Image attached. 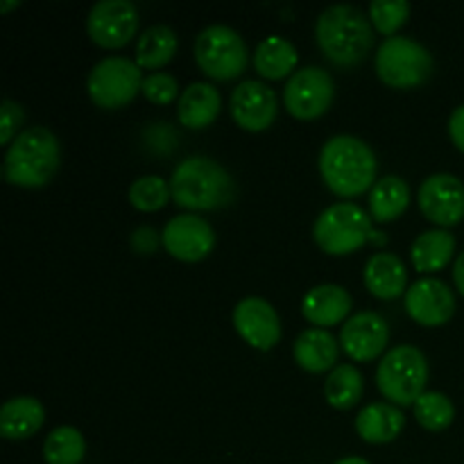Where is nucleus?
I'll return each instance as SVG.
<instances>
[{
    "label": "nucleus",
    "mask_w": 464,
    "mask_h": 464,
    "mask_svg": "<svg viewBox=\"0 0 464 464\" xmlns=\"http://www.w3.org/2000/svg\"><path fill=\"white\" fill-rule=\"evenodd\" d=\"M315 36L322 54L338 68L358 66L374 45L372 21L353 5L324 9L317 18Z\"/></svg>",
    "instance_id": "1"
},
{
    "label": "nucleus",
    "mask_w": 464,
    "mask_h": 464,
    "mask_svg": "<svg viewBox=\"0 0 464 464\" xmlns=\"http://www.w3.org/2000/svg\"><path fill=\"white\" fill-rule=\"evenodd\" d=\"M376 154L365 140L340 134L320 152V175L338 198H358L376 184Z\"/></svg>",
    "instance_id": "2"
},
{
    "label": "nucleus",
    "mask_w": 464,
    "mask_h": 464,
    "mask_svg": "<svg viewBox=\"0 0 464 464\" xmlns=\"http://www.w3.org/2000/svg\"><path fill=\"white\" fill-rule=\"evenodd\" d=\"M170 195L181 208L213 211L231 204L236 186L229 172L213 159L188 157L172 172Z\"/></svg>",
    "instance_id": "3"
},
{
    "label": "nucleus",
    "mask_w": 464,
    "mask_h": 464,
    "mask_svg": "<svg viewBox=\"0 0 464 464\" xmlns=\"http://www.w3.org/2000/svg\"><path fill=\"white\" fill-rule=\"evenodd\" d=\"M62 148L48 127H27L5 154V179L21 188H41L59 170Z\"/></svg>",
    "instance_id": "4"
},
{
    "label": "nucleus",
    "mask_w": 464,
    "mask_h": 464,
    "mask_svg": "<svg viewBox=\"0 0 464 464\" xmlns=\"http://www.w3.org/2000/svg\"><path fill=\"white\" fill-rule=\"evenodd\" d=\"M429 383V362L417 347L401 344L390 349L376 370L381 394L394 406H415Z\"/></svg>",
    "instance_id": "5"
},
{
    "label": "nucleus",
    "mask_w": 464,
    "mask_h": 464,
    "mask_svg": "<svg viewBox=\"0 0 464 464\" xmlns=\"http://www.w3.org/2000/svg\"><path fill=\"white\" fill-rule=\"evenodd\" d=\"M376 75L392 89H417L435 71L433 54L408 36H390L376 53Z\"/></svg>",
    "instance_id": "6"
},
{
    "label": "nucleus",
    "mask_w": 464,
    "mask_h": 464,
    "mask_svg": "<svg viewBox=\"0 0 464 464\" xmlns=\"http://www.w3.org/2000/svg\"><path fill=\"white\" fill-rule=\"evenodd\" d=\"M372 218L352 202L324 208L313 227L315 243L331 256H349L372 238Z\"/></svg>",
    "instance_id": "7"
},
{
    "label": "nucleus",
    "mask_w": 464,
    "mask_h": 464,
    "mask_svg": "<svg viewBox=\"0 0 464 464\" xmlns=\"http://www.w3.org/2000/svg\"><path fill=\"white\" fill-rule=\"evenodd\" d=\"M195 62L211 80L229 82L243 75L249 53L238 32L227 25H211L195 39Z\"/></svg>",
    "instance_id": "8"
},
{
    "label": "nucleus",
    "mask_w": 464,
    "mask_h": 464,
    "mask_svg": "<svg viewBox=\"0 0 464 464\" xmlns=\"http://www.w3.org/2000/svg\"><path fill=\"white\" fill-rule=\"evenodd\" d=\"M143 89L139 63L125 57H107L93 66L86 80L89 98L100 109H121L130 104Z\"/></svg>",
    "instance_id": "9"
},
{
    "label": "nucleus",
    "mask_w": 464,
    "mask_h": 464,
    "mask_svg": "<svg viewBox=\"0 0 464 464\" xmlns=\"http://www.w3.org/2000/svg\"><path fill=\"white\" fill-rule=\"evenodd\" d=\"M334 77L317 66H306L295 72L284 89V102L290 116L299 121H315L329 111L334 102Z\"/></svg>",
    "instance_id": "10"
},
{
    "label": "nucleus",
    "mask_w": 464,
    "mask_h": 464,
    "mask_svg": "<svg viewBox=\"0 0 464 464\" xmlns=\"http://www.w3.org/2000/svg\"><path fill=\"white\" fill-rule=\"evenodd\" d=\"M139 30V12L131 0H100L86 18V32L100 48L116 50L130 44Z\"/></svg>",
    "instance_id": "11"
},
{
    "label": "nucleus",
    "mask_w": 464,
    "mask_h": 464,
    "mask_svg": "<svg viewBox=\"0 0 464 464\" xmlns=\"http://www.w3.org/2000/svg\"><path fill=\"white\" fill-rule=\"evenodd\" d=\"M163 247L172 258L184 263L204 261L216 247V231L204 218L186 213L172 218L163 229Z\"/></svg>",
    "instance_id": "12"
},
{
    "label": "nucleus",
    "mask_w": 464,
    "mask_h": 464,
    "mask_svg": "<svg viewBox=\"0 0 464 464\" xmlns=\"http://www.w3.org/2000/svg\"><path fill=\"white\" fill-rule=\"evenodd\" d=\"M420 208L426 220L440 227H456L464 218V184L447 172L429 177L420 188Z\"/></svg>",
    "instance_id": "13"
},
{
    "label": "nucleus",
    "mask_w": 464,
    "mask_h": 464,
    "mask_svg": "<svg viewBox=\"0 0 464 464\" xmlns=\"http://www.w3.org/2000/svg\"><path fill=\"white\" fill-rule=\"evenodd\" d=\"M390 329L388 322L379 315V313H356L344 322L343 331H340V344H343L344 353L358 362H370L381 356L385 347H388Z\"/></svg>",
    "instance_id": "14"
},
{
    "label": "nucleus",
    "mask_w": 464,
    "mask_h": 464,
    "mask_svg": "<svg viewBox=\"0 0 464 464\" xmlns=\"http://www.w3.org/2000/svg\"><path fill=\"white\" fill-rule=\"evenodd\" d=\"M406 311L417 324L444 326L456 313V297L444 281L420 279L406 290Z\"/></svg>",
    "instance_id": "15"
},
{
    "label": "nucleus",
    "mask_w": 464,
    "mask_h": 464,
    "mask_svg": "<svg viewBox=\"0 0 464 464\" xmlns=\"http://www.w3.org/2000/svg\"><path fill=\"white\" fill-rule=\"evenodd\" d=\"M234 326L245 343L261 352H270L281 340L279 315L261 297H247L234 308Z\"/></svg>",
    "instance_id": "16"
},
{
    "label": "nucleus",
    "mask_w": 464,
    "mask_h": 464,
    "mask_svg": "<svg viewBox=\"0 0 464 464\" xmlns=\"http://www.w3.org/2000/svg\"><path fill=\"white\" fill-rule=\"evenodd\" d=\"M231 118L245 131H266L276 118V95L263 82H243L231 93Z\"/></svg>",
    "instance_id": "17"
},
{
    "label": "nucleus",
    "mask_w": 464,
    "mask_h": 464,
    "mask_svg": "<svg viewBox=\"0 0 464 464\" xmlns=\"http://www.w3.org/2000/svg\"><path fill=\"white\" fill-rule=\"evenodd\" d=\"M352 311V295L335 284L317 285L308 290L302 302V313L311 324L315 326H335L344 322Z\"/></svg>",
    "instance_id": "18"
},
{
    "label": "nucleus",
    "mask_w": 464,
    "mask_h": 464,
    "mask_svg": "<svg viewBox=\"0 0 464 464\" xmlns=\"http://www.w3.org/2000/svg\"><path fill=\"white\" fill-rule=\"evenodd\" d=\"M222 98L218 89L207 82H195L181 93L177 116L188 130H207L220 116Z\"/></svg>",
    "instance_id": "19"
},
{
    "label": "nucleus",
    "mask_w": 464,
    "mask_h": 464,
    "mask_svg": "<svg viewBox=\"0 0 464 464\" xmlns=\"http://www.w3.org/2000/svg\"><path fill=\"white\" fill-rule=\"evenodd\" d=\"M340 356V344L326 329H308L295 340V361L311 374L334 370Z\"/></svg>",
    "instance_id": "20"
},
{
    "label": "nucleus",
    "mask_w": 464,
    "mask_h": 464,
    "mask_svg": "<svg viewBox=\"0 0 464 464\" xmlns=\"http://www.w3.org/2000/svg\"><path fill=\"white\" fill-rule=\"evenodd\" d=\"M406 417L394 403H370L356 417V430L365 442L388 444L399 438Z\"/></svg>",
    "instance_id": "21"
},
{
    "label": "nucleus",
    "mask_w": 464,
    "mask_h": 464,
    "mask_svg": "<svg viewBox=\"0 0 464 464\" xmlns=\"http://www.w3.org/2000/svg\"><path fill=\"white\" fill-rule=\"evenodd\" d=\"M408 272L406 266L394 254H374L365 266V285L374 297L397 299L406 293Z\"/></svg>",
    "instance_id": "22"
},
{
    "label": "nucleus",
    "mask_w": 464,
    "mask_h": 464,
    "mask_svg": "<svg viewBox=\"0 0 464 464\" xmlns=\"http://www.w3.org/2000/svg\"><path fill=\"white\" fill-rule=\"evenodd\" d=\"M44 421L45 411L34 397H14L0 408V433L7 440L32 438Z\"/></svg>",
    "instance_id": "23"
},
{
    "label": "nucleus",
    "mask_w": 464,
    "mask_h": 464,
    "mask_svg": "<svg viewBox=\"0 0 464 464\" xmlns=\"http://www.w3.org/2000/svg\"><path fill=\"white\" fill-rule=\"evenodd\" d=\"M456 252V238L447 229L424 231L412 243L411 256L417 272H440L451 263Z\"/></svg>",
    "instance_id": "24"
},
{
    "label": "nucleus",
    "mask_w": 464,
    "mask_h": 464,
    "mask_svg": "<svg viewBox=\"0 0 464 464\" xmlns=\"http://www.w3.org/2000/svg\"><path fill=\"white\" fill-rule=\"evenodd\" d=\"M297 50L284 36H267L254 53V68L266 80H284L297 66Z\"/></svg>",
    "instance_id": "25"
},
{
    "label": "nucleus",
    "mask_w": 464,
    "mask_h": 464,
    "mask_svg": "<svg viewBox=\"0 0 464 464\" xmlns=\"http://www.w3.org/2000/svg\"><path fill=\"white\" fill-rule=\"evenodd\" d=\"M411 204V188L401 177H383L372 186L370 211L376 222H392Z\"/></svg>",
    "instance_id": "26"
},
{
    "label": "nucleus",
    "mask_w": 464,
    "mask_h": 464,
    "mask_svg": "<svg viewBox=\"0 0 464 464\" xmlns=\"http://www.w3.org/2000/svg\"><path fill=\"white\" fill-rule=\"evenodd\" d=\"M177 34L168 25H152L140 34L136 45V63L140 68H161L175 57Z\"/></svg>",
    "instance_id": "27"
},
{
    "label": "nucleus",
    "mask_w": 464,
    "mask_h": 464,
    "mask_svg": "<svg viewBox=\"0 0 464 464\" xmlns=\"http://www.w3.org/2000/svg\"><path fill=\"white\" fill-rule=\"evenodd\" d=\"M362 390H365V381L358 367L353 365H338L329 374L324 385L326 401L335 408V411H349L356 406L362 399Z\"/></svg>",
    "instance_id": "28"
},
{
    "label": "nucleus",
    "mask_w": 464,
    "mask_h": 464,
    "mask_svg": "<svg viewBox=\"0 0 464 464\" xmlns=\"http://www.w3.org/2000/svg\"><path fill=\"white\" fill-rule=\"evenodd\" d=\"M86 440L72 426H59L45 438L44 458L48 464H80L84 460Z\"/></svg>",
    "instance_id": "29"
},
{
    "label": "nucleus",
    "mask_w": 464,
    "mask_h": 464,
    "mask_svg": "<svg viewBox=\"0 0 464 464\" xmlns=\"http://www.w3.org/2000/svg\"><path fill=\"white\" fill-rule=\"evenodd\" d=\"M415 417L430 433H442L456 420L451 399L442 392H424L415 403Z\"/></svg>",
    "instance_id": "30"
},
{
    "label": "nucleus",
    "mask_w": 464,
    "mask_h": 464,
    "mask_svg": "<svg viewBox=\"0 0 464 464\" xmlns=\"http://www.w3.org/2000/svg\"><path fill=\"white\" fill-rule=\"evenodd\" d=\"M170 198V184H166V181L157 175L139 177V179L130 186V202L131 207L139 208V211H159V208L166 207Z\"/></svg>",
    "instance_id": "31"
},
{
    "label": "nucleus",
    "mask_w": 464,
    "mask_h": 464,
    "mask_svg": "<svg viewBox=\"0 0 464 464\" xmlns=\"http://www.w3.org/2000/svg\"><path fill=\"white\" fill-rule=\"evenodd\" d=\"M408 18H411V5L406 0H374L370 5L372 25L388 39L406 25Z\"/></svg>",
    "instance_id": "32"
},
{
    "label": "nucleus",
    "mask_w": 464,
    "mask_h": 464,
    "mask_svg": "<svg viewBox=\"0 0 464 464\" xmlns=\"http://www.w3.org/2000/svg\"><path fill=\"white\" fill-rule=\"evenodd\" d=\"M140 93L154 104H170L179 93V86H177L175 77L168 75V72H152L143 80Z\"/></svg>",
    "instance_id": "33"
},
{
    "label": "nucleus",
    "mask_w": 464,
    "mask_h": 464,
    "mask_svg": "<svg viewBox=\"0 0 464 464\" xmlns=\"http://www.w3.org/2000/svg\"><path fill=\"white\" fill-rule=\"evenodd\" d=\"M23 121H25L23 109L16 102H12V100H5L3 111H0V143L12 145L14 139L21 134L18 127L23 125Z\"/></svg>",
    "instance_id": "34"
},
{
    "label": "nucleus",
    "mask_w": 464,
    "mask_h": 464,
    "mask_svg": "<svg viewBox=\"0 0 464 464\" xmlns=\"http://www.w3.org/2000/svg\"><path fill=\"white\" fill-rule=\"evenodd\" d=\"M131 247H134L136 254H145V256L154 254L159 247V234L152 227H140L131 236Z\"/></svg>",
    "instance_id": "35"
},
{
    "label": "nucleus",
    "mask_w": 464,
    "mask_h": 464,
    "mask_svg": "<svg viewBox=\"0 0 464 464\" xmlns=\"http://www.w3.org/2000/svg\"><path fill=\"white\" fill-rule=\"evenodd\" d=\"M449 136H451L453 145L464 154V104H460L449 118Z\"/></svg>",
    "instance_id": "36"
},
{
    "label": "nucleus",
    "mask_w": 464,
    "mask_h": 464,
    "mask_svg": "<svg viewBox=\"0 0 464 464\" xmlns=\"http://www.w3.org/2000/svg\"><path fill=\"white\" fill-rule=\"evenodd\" d=\"M453 281H456V288L460 290V295L464 297V252L458 256L456 266H453Z\"/></svg>",
    "instance_id": "37"
},
{
    "label": "nucleus",
    "mask_w": 464,
    "mask_h": 464,
    "mask_svg": "<svg viewBox=\"0 0 464 464\" xmlns=\"http://www.w3.org/2000/svg\"><path fill=\"white\" fill-rule=\"evenodd\" d=\"M335 464H370V462L362 460V458H344V460H340Z\"/></svg>",
    "instance_id": "38"
},
{
    "label": "nucleus",
    "mask_w": 464,
    "mask_h": 464,
    "mask_svg": "<svg viewBox=\"0 0 464 464\" xmlns=\"http://www.w3.org/2000/svg\"><path fill=\"white\" fill-rule=\"evenodd\" d=\"M16 5H18V3H5L3 7H0V9H3V12H9V9H12V7H16Z\"/></svg>",
    "instance_id": "39"
}]
</instances>
